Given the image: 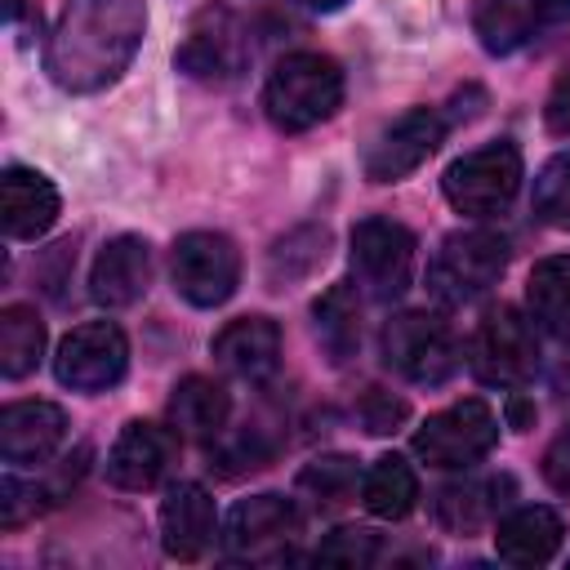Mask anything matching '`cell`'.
Instances as JSON below:
<instances>
[{
  "instance_id": "18",
  "label": "cell",
  "mask_w": 570,
  "mask_h": 570,
  "mask_svg": "<svg viewBox=\"0 0 570 570\" xmlns=\"http://www.w3.org/2000/svg\"><path fill=\"white\" fill-rule=\"evenodd\" d=\"M214 361L245 379V383H263L276 365H281V330L267 316H236L214 334Z\"/></svg>"
},
{
  "instance_id": "31",
  "label": "cell",
  "mask_w": 570,
  "mask_h": 570,
  "mask_svg": "<svg viewBox=\"0 0 570 570\" xmlns=\"http://www.w3.org/2000/svg\"><path fill=\"white\" fill-rule=\"evenodd\" d=\"M405 401H396V396H387V392H379V387H370L365 392V401H361V423H365V432H374V436H383V432H396L401 423H405Z\"/></svg>"
},
{
  "instance_id": "2",
  "label": "cell",
  "mask_w": 570,
  "mask_h": 570,
  "mask_svg": "<svg viewBox=\"0 0 570 570\" xmlns=\"http://www.w3.org/2000/svg\"><path fill=\"white\" fill-rule=\"evenodd\" d=\"M343 102V71L334 58L325 53H289L272 67L267 85H263V107L267 120L285 134H303L321 120H330Z\"/></svg>"
},
{
  "instance_id": "11",
  "label": "cell",
  "mask_w": 570,
  "mask_h": 570,
  "mask_svg": "<svg viewBox=\"0 0 570 570\" xmlns=\"http://www.w3.org/2000/svg\"><path fill=\"white\" fill-rule=\"evenodd\" d=\"M125 365H129V343L111 321L76 325L53 356V374L71 392H107L125 379Z\"/></svg>"
},
{
  "instance_id": "8",
  "label": "cell",
  "mask_w": 570,
  "mask_h": 570,
  "mask_svg": "<svg viewBox=\"0 0 570 570\" xmlns=\"http://www.w3.org/2000/svg\"><path fill=\"white\" fill-rule=\"evenodd\" d=\"M352 272H356V285L370 298H379V303L401 298L414 281V236H410V227H401L392 218H361L352 227Z\"/></svg>"
},
{
  "instance_id": "19",
  "label": "cell",
  "mask_w": 570,
  "mask_h": 570,
  "mask_svg": "<svg viewBox=\"0 0 570 570\" xmlns=\"http://www.w3.org/2000/svg\"><path fill=\"white\" fill-rule=\"evenodd\" d=\"M160 543L174 561H196L214 543V499L196 481L169 485L160 503Z\"/></svg>"
},
{
  "instance_id": "4",
  "label": "cell",
  "mask_w": 570,
  "mask_h": 570,
  "mask_svg": "<svg viewBox=\"0 0 570 570\" xmlns=\"http://www.w3.org/2000/svg\"><path fill=\"white\" fill-rule=\"evenodd\" d=\"M468 365L490 387H525L539 370L534 321L517 307H490L468 338Z\"/></svg>"
},
{
  "instance_id": "27",
  "label": "cell",
  "mask_w": 570,
  "mask_h": 570,
  "mask_svg": "<svg viewBox=\"0 0 570 570\" xmlns=\"http://www.w3.org/2000/svg\"><path fill=\"white\" fill-rule=\"evenodd\" d=\"M508 490V481H472V485H450V490H441V499H436V517H441V525H450V530H476L481 521H490L494 512H499V494Z\"/></svg>"
},
{
  "instance_id": "1",
  "label": "cell",
  "mask_w": 570,
  "mask_h": 570,
  "mask_svg": "<svg viewBox=\"0 0 570 570\" xmlns=\"http://www.w3.org/2000/svg\"><path fill=\"white\" fill-rule=\"evenodd\" d=\"M142 0H62L45 45V71L67 94H94L120 80L142 45Z\"/></svg>"
},
{
  "instance_id": "22",
  "label": "cell",
  "mask_w": 570,
  "mask_h": 570,
  "mask_svg": "<svg viewBox=\"0 0 570 570\" xmlns=\"http://www.w3.org/2000/svg\"><path fill=\"white\" fill-rule=\"evenodd\" d=\"M525 312L534 330L552 338H570V254L539 258L525 281Z\"/></svg>"
},
{
  "instance_id": "10",
  "label": "cell",
  "mask_w": 570,
  "mask_h": 570,
  "mask_svg": "<svg viewBox=\"0 0 570 570\" xmlns=\"http://www.w3.org/2000/svg\"><path fill=\"white\" fill-rule=\"evenodd\" d=\"M245 58H249V36H245L240 18L232 9H223V4L200 9L187 22V36L178 45V67L191 80H205V85L236 80L245 71Z\"/></svg>"
},
{
  "instance_id": "32",
  "label": "cell",
  "mask_w": 570,
  "mask_h": 570,
  "mask_svg": "<svg viewBox=\"0 0 570 570\" xmlns=\"http://www.w3.org/2000/svg\"><path fill=\"white\" fill-rule=\"evenodd\" d=\"M543 476L561 499H570V428H561L543 450Z\"/></svg>"
},
{
  "instance_id": "28",
  "label": "cell",
  "mask_w": 570,
  "mask_h": 570,
  "mask_svg": "<svg viewBox=\"0 0 570 570\" xmlns=\"http://www.w3.org/2000/svg\"><path fill=\"white\" fill-rule=\"evenodd\" d=\"M298 490L312 494L316 503L334 508L343 503L352 490H356V463L347 454H325V459H312L303 472H298Z\"/></svg>"
},
{
  "instance_id": "25",
  "label": "cell",
  "mask_w": 570,
  "mask_h": 570,
  "mask_svg": "<svg viewBox=\"0 0 570 570\" xmlns=\"http://www.w3.org/2000/svg\"><path fill=\"white\" fill-rule=\"evenodd\" d=\"M472 27L490 53H512L539 31L534 0H472Z\"/></svg>"
},
{
  "instance_id": "23",
  "label": "cell",
  "mask_w": 570,
  "mask_h": 570,
  "mask_svg": "<svg viewBox=\"0 0 570 570\" xmlns=\"http://www.w3.org/2000/svg\"><path fill=\"white\" fill-rule=\"evenodd\" d=\"M361 503H365L374 517H383V521L410 517L414 503H419V476H414V468H410L401 454L374 459V463L365 468V476H361Z\"/></svg>"
},
{
  "instance_id": "15",
  "label": "cell",
  "mask_w": 570,
  "mask_h": 570,
  "mask_svg": "<svg viewBox=\"0 0 570 570\" xmlns=\"http://www.w3.org/2000/svg\"><path fill=\"white\" fill-rule=\"evenodd\" d=\"M62 436H67V414L53 401H13L0 414V454L13 468L53 459Z\"/></svg>"
},
{
  "instance_id": "30",
  "label": "cell",
  "mask_w": 570,
  "mask_h": 570,
  "mask_svg": "<svg viewBox=\"0 0 570 570\" xmlns=\"http://www.w3.org/2000/svg\"><path fill=\"white\" fill-rule=\"evenodd\" d=\"M374 557H379V534L361 530V525H343V530L325 534L316 548V561H325V566H370Z\"/></svg>"
},
{
  "instance_id": "3",
  "label": "cell",
  "mask_w": 570,
  "mask_h": 570,
  "mask_svg": "<svg viewBox=\"0 0 570 570\" xmlns=\"http://www.w3.org/2000/svg\"><path fill=\"white\" fill-rule=\"evenodd\" d=\"M508 267V240L485 227H468L441 240L432 267H428V289L445 307H463L481 298Z\"/></svg>"
},
{
  "instance_id": "13",
  "label": "cell",
  "mask_w": 570,
  "mask_h": 570,
  "mask_svg": "<svg viewBox=\"0 0 570 570\" xmlns=\"http://www.w3.org/2000/svg\"><path fill=\"white\" fill-rule=\"evenodd\" d=\"M298 534V508L285 494H254L227 512L223 552L240 561H267Z\"/></svg>"
},
{
  "instance_id": "33",
  "label": "cell",
  "mask_w": 570,
  "mask_h": 570,
  "mask_svg": "<svg viewBox=\"0 0 570 570\" xmlns=\"http://www.w3.org/2000/svg\"><path fill=\"white\" fill-rule=\"evenodd\" d=\"M543 120L557 138H570V76H561L548 94V107H543Z\"/></svg>"
},
{
  "instance_id": "20",
  "label": "cell",
  "mask_w": 570,
  "mask_h": 570,
  "mask_svg": "<svg viewBox=\"0 0 570 570\" xmlns=\"http://www.w3.org/2000/svg\"><path fill=\"white\" fill-rule=\"evenodd\" d=\"M561 534H566L561 517L552 508H543V503H530V508L508 512L494 525V552L508 566H543V561L557 557Z\"/></svg>"
},
{
  "instance_id": "17",
  "label": "cell",
  "mask_w": 570,
  "mask_h": 570,
  "mask_svg": "<svg viewBox=\"0 0 570 570\" xmlns=\"http://www.w3.org/2000/svg\"><path fill=\"white\" fill-rule=\"evenodd\" d=\"M58 218V187L40 169L9 165L0 178V223L9 240H36Z\"/></svg>"
},
{
  "instance_id": "29",
  "label": "cell",
  "mask_w": 570,
  "mask_h": 570,
  "mask_svg": "<svg viewBox=\"0 0 570 570\" xmlns=\"http://www.w3.org/2000/svg\"><path fill=\"white\" fill-rule=\"evenodd\" d=\"M534 214L557 227V232H570V151L552 156L539 178H534Z\"/></svg>"
},
{
  "instance_id": "14",
  "label": "cell",
  "mask_w": 570,
  "mask_h": 570,
  "mask_svg": "<svg viewBox=\"0 0 570 570\" xmlns=\"http://www.w3.org/2000/svg\"><path fill=\"white\" fill-rule=\"evenodd\" d=\"M151 285V245L142 236H111L89 272V298L107 312L129 307Z\"/></svg>"
},
{
  "instance_id": "5",
  "label": "cell",
  "mask_w": 570,
  "mask_h": 570,
  "mask_svg": "<svg viewBox=\"0 0 570 570\" xmlns=\"http://www.w3.org/2000/svg\"><path fill=\"white\" fill-rule=\"evenodd\" d=\"M441 187H445V200L468 218H490V214L508 209L517 187H521V151H517V142L499 138V142H485V147L459 156L445 169Z\"/></svg>"
},
{
  "instance_id": "16",
  "label": "cell",
  "mask_w": 570,
  "mask_h": 570,
  "mask_svg": "<svg viewBox=\"0 0 570 570\" xmlns=\"http://www.w3.org/2000/svg\"><path fill=\"white\" fill-rule=\"evenodd\" d=\"M174 463V432L156 423H125L111 454H107V476L120 490H151Z\"/></svg>"
},
{
  "instance_id": "9",
  "label": "cell",
  "mask_w": 570,
  "mask_h": 570,
  "mask_svg": "<svg viewBox=\"0 0 570 570\" xmlns=\"http://www.w3.org/2000/svg\"><path fill=\"white\" fill-rule=\"evenodd\" d=\"M169 276H174V289L191 307H218L236 294L240 254L223 232H187L174 240Z\"/></svg>"
},
{
  "instance_id": "34",
  "label": "cell",
  "mask_w": 570,
  "mask_h": 570,
  "mask_svg": "<svg viewBox=\"0 0 570 570\" xmlns=\"http://www.w3.org/2000/svg\"><path fill=\"white\" fill-rule=\"evenodd\" d=\"M534 18H539V27L566 22L570 18V0H534Z\"/></svg>"
},
{
  "instance_id": "35",
  "label": "cell",
  "mask_w": 570,
  "mask_h": 570,
  "mask_svg": "<svg viewBox=\"0 0 570 570\" xmlns=\"http://www.w3.org/2000/svg\"><path fill=\"white\" fill-rule=\"evenodd\" d=\"M303 9H316V13H334V9H343L347 0H298Z\"/></svg>"
},
{
  "instance_id": "21",
  "label": "cell",
  "mask_w": 570,
  "mask_h": 570,
  "mask_svg": "<svg viewBox=\"0 0 570 570\" xmlns=\"http://www.w3.org/2000/svg\"><path fill=\"white\" fill-rule=\"evenodd\" d=\"M227 414H232L227 387L214 383V379H205V374H187L169 392V423H174L178 436H196V441L218 436L223 423H227Z\"/></svg>"
},
{
  "instance_id": "7",
  "label": "cell",
  "mask_w": 570,
  "mask_h": 570,
  "mask_svg": "<svg viewBox=\"0 0 570 570\" xmlns=\"http://www.w3.org/2000/svg\"><path fill=\"white\" fill-rule=\"evenodd\" d=\"M499 445V419L485 401L468 396V401H454L450 410L432 414L428 423H419L414 432V454L432 468H472L476 459H485L490 450Z\"/></svg>"
},
{
  "instance_id": "12",
  "label": "cell",
  "mask_w": 570,
  "mask_h": 570,
  "mask_svg": "<svg viewBox=\"0 0 570 570\" xmlns=\"http://www.w3.org/2000/svg\"><path fill=\"white\" fill-rule=\"evenodd\" d=\"M445 142V120L432 107H414L405 116H396L365 151V178L370 183H401L405 174H414L436 147Z\"/></svg>"
},
{
  "instance_id": "26",
  "label": "cell",
  "mask_w": 570,
  "mask_h": 570,
  "mask_svg": "<svg viewBox=\"0 0 570 570\" xmlns=\"http://www.w3.org/2000/svg\"><path fill=\"white\" fill-rule=\"evenodd\" d=\"M40 352H45V325L31 307L13 303L0 312V370L4 379H22L40 365Z\"/></svg>"
},
{
  "instance_id": "6",
  "label": "cell",
  "mask_w": 570,
  "mask_h": 570,
  "mask_svg": "<svg viewBox=\"0 0 570 570\" xmlns=\"http://www.w3.org/2000/svg\"><path fill=\"white\" fill-rule=\"evenodd\" d=\"M383 365L396 370L410 383H445L459 370V343L450 334V325L432 312H401L383 325L379 338Z\"/></svg>"
},
{
  "instance_id": "24",
  "label": "cell",
  "mask_w": 570,
  "mask_h": 570,
  "mask_svg": "<svg viewBox=\"0 0 570 570\" xmlns=\"http://www.w3.org/2000/svg\"><path fill=\"white\" fill-rule=\"evenodd\" d=\"M312 316H316V338H321V347L330 352L334 365H343V361L361 347V303H356V285H347V281L330 285V289L316 298Z\"/></svg>"
}]
</instances>
